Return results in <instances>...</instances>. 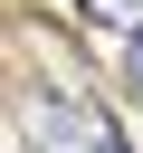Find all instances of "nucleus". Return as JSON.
I'll return each mask as SVG.
<instances>
[{
	"label": "nucleus",
	"mask_w": 143,
	"mask_h": 153,
	"mask_svg": "<svg viewBox=\"0 0 143 153\" xmlns=\"http://www.w3.org/2000/svg\"><path fill=\"white\" fill-rule=\"evenodd\" d=\"M124 76H133V96H143V19H133V48H124Z\"/></svg>",
	"instance_id": "nucleus-2"
},
{
	"label": "nucleus",
	"mask_w": 143,
	"mask_h": 153,
	"mask_svg": "<svg viewBox=\"0 0 143 153\" xmlns=\"http://www.w3.org/2000/svg\"><path fill=\"white\" fill-rule=\"evenodd\" d=\"M133 10L143 0H86V19H114V29H133Z\"/></svg>",
	"instance_id": "nucleus-1"
}]
</instances>
